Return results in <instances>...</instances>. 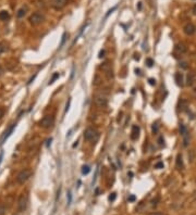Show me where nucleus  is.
I'll return each instance as SVG.
<instances>
[{"label": "nucleus", "mask_w": 196, "mask_h": 215, "mask_svg": "<svg viewBox=\"0 0 196 215\" xmlns=\"http://www.w3.org/2000/svg\"><path fill=\"white\" fill-rule=\"evenodd\" d=\"M15 125H16L15 123H13V124H11V126H10L9 128H8L7 130H5V134H3V137H2V139H1V143H3V142H5V140H7V138H8V137H9L10 135L12 134V132H13V129L15 128Z\"/></svg>", "instance_id": "11"}, {"label": "nucleus", "mask_w": 196, "mask_h": 215, "mask_svg": "<svg viewBox=\"0 0 196 215\" xmlns=\"http://www.w3.org/2000/svg\"><path fill=\"white\" fill-rule=\"evenodd\" d=\"M2 158H3V152H0V164H1V161H2Z\"/></svg>", "instance_id": "42"}, {"label": "nucleus", "mask_w": 196, "mask_h": 215, "mask_svg": "<svg viewBox=\"0 0 196 215\" xmlns=\"http://www.w3.org/2000/svg\"><path fill=\"white\" fill-rule=\"evenodd\" d=\"M183 32H184L186 35L191 36V35H193L196 32L195 25L192 24V23H187V24L184 25V27H183Z\"/></svg>", "instance_id": "7"}, {"label": "nucleus", "mask_w": 196, "mask_h": 215, "mask_svg": "<svg viewBox=\"0 0 196 215\" xmlns=\"http://www.w3.org/2000/svg\"><path fill=\"white\" fill-rule=\"evenodd\" d=\"M163 166H165V164H163V162H157L156 164H155V168H163Z\"/></svg>", "instance_id": "24"}, {"label": "nucleus", "mask_w": 196, "mask_h": 215, "mask_svg": "<svg viewBox=\"0 0 196 215\" xmlns=\"http://www.w3.org/2000/svg\"><path fill=\"white\" fill-rule=\"evenodd\" d=\"M149 215H163L161 213V212H152V213H150Z\"/></svg>", "instance_id": "38"}, {"label": "nucleus", "mask_w": 196, "mask_h": 215, "mask_svg": "<svg viewBox=\"0 0 196 215\" xmlns=\"http://www.w3.org/2000/svg\"><path fill=\"white\" fill-rule=\"evenodd\" d=\"M67 1H68V0H52V1H51V5L57 10L62 9L64 5H67Z\"/></svg>", "instance_id": "9"}, {"label": "nucleus", "mask_w": 196, "mask_h": 215, "mask_svg": "<svg viewBox=\"0 0 196 215\" xmlns=\"http://www.w3.org/2000/svg\"><path fill=\"white\" fill-rule=\"evenodd\" d=\"M158 201H159V197H157L156 199H152V206H156L158 204Z\"/></svg>", "instance_id": "29"}, {"label": "nucleus", "mask_w": 196, "mask_h": 215, "mask_svg": "<svg viewBox=\"0 0 196 215\" xmlns=\"http://www.w3.org/2000/svg\"><path fill=\"white\" fill-rule=\"evenodd\" d=\"M70 102H71V100H69V102L67 103V108H65V112L68 111V109H69V105H70Z\"/></svg>", "instance_id": "44"}, {"label": "nucleus", "mask_w": 196, "mask_h": 215, "mask_svg": "<svg viewBox=\"0 0 196 215\" xmlns=\"http://www.w3.org/2000/svg\"><path fill=\"white\" fill-rule=\"evenodd\" d=\"M14 215H19V214H14Z\"/></svg>", "instance_id": "46"}, {"label": "nucleus", "mask_w": 196, "mask_h": 215, "mask_svg": "<svg viewBox=\"0 0 196 215\" xmlns=\"http://www.w3.org/2000/svg\"><path fill=\"white\" fill-rule=\"evenodd\" d=\"M8 210V206L5 203H0V215H5Z\"/></svg>", "instance_id": "19"}, {"label": "nucleus", "mask_w": 196, "mask_h": 215, "mask_svg": "<svg viewBox=\"0 0 196 215\" xmlns=\"http://www.w3.org/2000/svg\"><path fill=\"white\" fill-rule=\"evenodd\" d=\"M54 117L52 115H45L40 121H39V126L43 128H50L54 125Z\"/></svg>", "instance_id": "4"}, {"label": "nucleus", "mask_w": 196, "mask_h": 215, "mask_svg": "<svg viewBox=\"0 0 196 215\" xmlns=\"http://www.w3.org/2000/svg\"><path fill=\"white\" fill-rule=\"evenodd\" d=\"M129 201H130V202H133V201H135V195H130V197H129Z\"/></svg>", "instance_id": "37"}, {"label": "nucleus", "mask_w": 196, "mask_h": 215, "mask_svg": "<svg viewBox=\"0 0 196 215\" xmlns=\"http://www.w3.org/2000/svg\"><path fill=\"white\" fill-rule=\"evenodd\" d=\"M100 68L103 70V72H106V74H107V77L110 79V78L113 77V74H112V70H111V65L109 63H103L101 66H100Z\"/></svg>", "instance_id": "8"}, {"label": "nucleus", "mask_w": 196, "mask_h": 215, "mask_svg": "<svg viewBox=\"0 0 196 215\" xmlns=\"http://www.w3.org/2000/svg\"><path fill=\"white\" fill-rule=\"evenodd\" d=\"M195 82H196V73L195 72H191V73L187 74V77H186V85H187V86H192V85H194Z\"/></svg>", "instance_id": "10"}, {"label": "nucleus", "mask_w": 196, "mask_h": 215, "mask_svg": "<svg viewBox=\"0 0 196 215\" xmlns=\"http://www.w3.org/2000/svg\"><path fill=\"white\" fill-rule=\"evenodd\" d=\"M26 11H27V8H26V7H22V8H20V9L18 10V12H16V16H18L19 19L23 18V16L26 14Z\"/></svg>", "instance_id": "16"}, {"label": "nucleus", "mask_w": 196, "mask_h": 215, "mask_svg": "<svg viewBox=\"0 0 196 215\" xmlns=\"http://www.w3.org/2000/svg\"><path fill=\"white\" fill-rule=\"evenodd\" d=\"M51 141H52V139H51V138H49L48 140H47V143H46V146H47V147H49V145L51 143Z\"/></svg>", "instance_id": "40"}, {"label": "nucleus", "mask_w": 196, "mask_h": 215, "mask_svg": "<svg viewBox=\"0 0 196 215\" xmlns=\"http://www.w3.org/2000/svg\"><path fill=\"white\" fill-rule=\"evenodd\" d=\"M45 20V16L43 14H40V13H38V12H35V13H33V14L29 16V23L32 25H39L40 23H43Z\"/></svg>", "instance_id": "5"}, {"label": "nucleus", "mask_w": 196, "mask_h": 215, "mask_svg": "<svg viewBox=\"0 0 196 215\" xmlns=\"http://www.w3.org/2000/svg\"><path fill=\"white\" fill-rule=\"evenodd\" d=\"M89 172H91V167L88 165H83V167H82V174L83 175H87Z\"/></svg>", "instance_id": "20"}, {"label": "nucleus", "mask_w": 196, "mask_h": 215, "mask_svg": "<svg viewBox=\"0 0 196 215\" xmlns=\"http://www.w3.org/2000/svg\"><path fill=\"white\" fill-rule=\"evenodd\" d=\"M94 102L97 107H100V108H105L107 107L108 104V100L106 99L105 97H101V96H98L94 99Z\"/></svg>", "instance_id": "6"}, {"label": "nucleus", "mask_w": 196, "mask_h": 215, "mask_svg": "<svg viewBox=\"0 0 196 215\" xmlns=\"http://www.w3.org/2000/svg\"><path fill=\"white\" fill-rule=\"evenodd\" d=\"M7 50V46L5 43H0V54H2Z\"/></svg>", "instance_id": "22"}, {"label": "nucleus", "mask_w": 196, "mask_h": 215, "mask_svg": "<svg viewBox=\"0 0 196 215\" xmlns=\"http://www.w3.org/2000/svg\"><path fill=\"white\" fill-rule=\"evenodd\" d=\"M174 78H176V82L179 86H183V75H182V73H176Z\"/></svg>", "instance_id": "15"}, {"label": "nucleus", "mask_w": 196, "mask_h": 215, "mask_svg": "<svg viewBox=\"0 0 196 215\" xmlns=\"http://www.w3.org/2000/svg\"><path fill=\"white\" fill-rule=\"evenodd\" d=\"M5 109H3V108H0V120L5 116Z\"/></svg>", "instance_id": "31"}, {"label": "nucleus", "mask_w": 196, "mask_h": 215, "mask_svg": "<svg viewBox=\"0 0 196 215\" xmlns=\"http://www.w3.org/2000/svg\"><path fill=\"white\" fill-rule=\"evenodd\" d=\"M36 76H37V73L35 74L34 76H32V77H31V79H29V83H27V84H29H29H32V83H33V80H34V79H35V77H36Z\"/></svg>", "instance_id": "36"}, {"label": "nucleus", "mask_w": 196, "mask_h": 215, "mask_svg": "<svg viewBox=\"0 0 196 215\" xmlns=\"http://www.w3.org/2000/svg\"><path fill=\"white\" fill-rule=\"evenodd\" d=\"M9 18H10V14L8 11H5V10L0 11V20H1V21H7V20H9Z\"/></svg>", "instance_id": "17"}, {"label": "nucleus", "mask_w": 196, "mask_h": 215, "mask_svg": "<svg viewBox=\"0 0 196 215\" xmlns=\"http://www.w3.org/2000/svg\"><path fill=\"white\" fill-rule=\"evenodd\" d=\"M27 203H29L27 195L22 193V195L19 197V200H18V211L21 212V213L24 212V211L27 209Z\"/></svg>", "instance_id": "2"}, {"label": "nucleus", "mask_w": 196, "mask_h": 215, "mask_svg": "<svg viewBox=\"0 0 196 215\" xmlns=\"http://www.w3.org/2000/svg\"><path fill=\"white\" fill-rule=\"evenodd\" d=\"M57 78H59V73H56V74H54V75H52V77H51V79L49 80V85H50V84L54 83V82L56 80V79H57Z\"/></svg>", "instance_id": "23"}, {"label": "nucleus", "mask_w": 196, "mask_h": 215, "mask_svg": "<svg viewBox=\"0 0 196 215\" xmlns=\"http://www.w3.org/2000/svg\"><path fill=\"white\" fill-rule=\"evenodd\" d=\"M71 201H72V195H71V192L69 191L68 192V204L71 203Z\"/></svg>", "instance_id": "33"}, {"label": "nucleus", "mask_w": 196, "mask_h": 215, "mask_svg": "<svg viewBox=\"0 0 196 215\" xmlns=\"http://www.w3.org/2000/svg\"><path fill=\"white\" fill-rule=\"evenodd\" d=\"M157 132H158V124H157V123H154V124H152V133H154V134H157Z\"/></svg>", "instance_id": "28"}, {"label": "nucleus", "mask_w": 196, "mask_h": 215, "mask_svg": "<svg viewBox=\"0 0 196 215\" xmlns=\"http://www.w3.org/2000/svg\"><path fill=\"white\" fill-rule=\"evenodd\" d=\"M148 83H149V85H152V86H155V85H156V79L149 78V79H148Z\"/></svg>", "instance_id": "32"}, {"label": "nucleus", "mask_w": 196, "mask_h": 215, "mask_svg": "<svg viewBox=\"0 0 196 215\" xmlns=\"http://www.w3.org/2000/svg\"><path fill=\"white\" fill-rule=\"evenodd\" d=\"M105 57V50H100V52H99V55H98V58L101 59Z\"/></svg>", "instance_id": "34"}, {"label": "nucleus", "mask_w": 196, "mask_h": 215, "mask_svg": "<svg viewBox=\"0 0 196 215\" xmlns=\"http://www.w3.org/2000/svg\"><path fill=\"white\" fill-rule=\"evenodd\" d=\"M138 9H140V10L142 9V2H140V3H138Z\"/></svg>", "instance_id": "45"}, {"label": "nucleus", "mask_w": 196, "mask_h": 215, "mask_svg": "<svg viewBox=\"0 0 196 215\" xmlns=\"http://www.w3.org/2000/svg\"><path fill=\"white\" fill-rule=\"evenodd\" d=\"M116 9H117V7H113L112 9H110V10H109V11H108V13H107V14H106V18H107V16H108V15H109V14H110V13H112V12H113V11H114V10H116Z\"/></svg>", "instance_id": "35"}, {"label": "nucleus", "mask_w": 196, "mask_h": 215, "mask_svg": "<svg viewBox=\"0 0 196 215\" xmlns=\"http://www.w3.org/2000/svg\"><path fill=\"white\" fill-rule=\"evenodd\" d=\"M31 176H32V171L29 170V168H24V170H22L18 174L16 181H18V184H20V185H23L24 183H26V181H29Z\"/></svg>", "instance_id": "1"}, {"label": "nucleus", "mask_w": 196, "mask_h": 215, "mask_svg": "<svg viewBox=\"0 0 196 215\" xmlns=\"http://www.w3.org/2000/svg\"><path fill=\"white\" fill-rule=\"evenodd\" d=\"M176 167H178L179 170H182V168H183V160H182L181 154H178V156H176Z\"/></svg>", "instance_id": "18"}, {"label": "nucleus", "mask_w": 196, "mask_h": 215, "mask_svg": "<svg viewBox=\"0 0 196 215\" xmlns=\"http://www.w3.org/2000/svg\"><path fill=\"white\" fill-rule=\"evenodd\" d=\"M158 143H159L160 146H163V145H165V139H163V137L162 136L159 137V139H158Z\"/></svg>", "instance_id": "30"}, {"label": "nucleus", "mask_w": 196, "mask_h": 215, "mask_svg": "<svg viewBox=\"0 0 196 215\" xmlns=\"http://www.w3.org/2000/svg\"><path fill=\"white\" fill-rule=\"evenodd\" d=\"M64 40H65V34H63V36H62V41H61V46H62V45H63Z\"/></svg>", "instance_id": "43"}, {"label": "nucleus", "mask_w": 196, "mask_h": 215, "mask_svg": "<svg viewBox=\"0 0 196 215\" xmlns=\"http://www.w3.org/2000/svg\"><path fill=\"white\" fill-rule=\"evenodd\" d=\"M99 84H100V78H99V76H98V75H96V76H95V78H94L93 85H99Z\"/></svg>", "instance_id": "26"}, {"label": "nucleus", "mask_w": 196, "mask_h": 215, "mask_svg": "<svg viewBox=\"0 0 196 215\" xmlns=\"http://www.w3.org/2000/svg\"><path fill=\"white\" fill-rule=\"evenodd\" d=\"M116 198H117V193H116V192H112V193H110L108 199H109V201H114Z\"/></svg>", "instance_id": "27"}, {"label": "nucleus", "mask_w": 196, "mask_h": 215, "mask_svg": "<svg viewBox=\"0 0 196 215\" xmlns=\"http://www.w3.org/2000/svg\"><path fill=\"white\" fill-rule=\"evenodd\" d=\"M174 51H176V53H178V54H183L187 51V47H186L184 44H178V45H176V47H174Z\"/></svg>", "instance_id": "12"}, {"label": "nucleus", "mask_w": 196, "mask_h": 215, "mask_svg": "<svg viewBox=\"0 0 196 215\" xmlns=\"http://www.w3.org/2000/svg\"><path fill=\"white\" fill-rule=\"evenodd\" d=\"M192 11H193V14L196 15V3L194 5V7H193V9H192Z\"/></svg>", "instance_id": "41"}, {"label": "nucleus", "mask_w": 196, "mask_h": 215, "mask_svg": "<svg viewBox=\"0 0 196 215\" xmlns=\"http://www.w3.org/2000/svg\"><path fill=\"white\" fill-rule=\"evenodd\" d=\"M145 62H146V64H147V66H148V68H152V65L155 64V62H154V60H152V59H150V58H147Z\"/></svg>", "instance_id": "21"}, {"label": "nucleus", "mask_w": 196, "mask_h": 215, "mask_svg": "<svg viewBox=\"0 0 196 215\" xmlns=\"http://www.w3.org/2000/svg\"><path fill=\"white\" fill-rule=\"evenodd\" d=\"M186 109H187V101L185 99H181L179 101V110L180 111H185Z\"/></svg>", "instance_id": "14"}, {"label": "nucleus", "mask_w": 196, "mask_h": 215, "mask_svg": "<svg viewBox=\"0 0 196 215\" xmlns=\"http://www.w3.org/2000/svg\"><path fill=\"white\" fill-rule=\"evenodd\" d=\"M140 136V127L137 125H134L132 127V133H131V139L132 140H136Z\"/></svg>", "instance_id": "13"}, {"label": "nucleus", "mask_w": 196, "mask_h": 215, "mask_svg": "<svg viewBox=\"0 0 196 215\" xmlns=\"http://www.w3.org/2000/svg\"><path fill=\"white\" fill-rule=\"evenodd\" d=\"M3 73H5V70H3V68L0 65V76H1V75H3Z\"/></svg>", "instance_id": "39"}, {"label": "nucleus", "mask_w": 196, "mask_h": 215, "mask_svg": "<svg viewBox=\"0 0 196 215\" xmlns=\"http://www.w3.org/2000/svg\"><path fill=\"white\" fill-rule=\"evenodd\" d=\"M180 133H181L182 136H183V135H184V134L186 133V127L184 126L183 124H181V125H180Z\"/></svg>", "instance_id": "25"}, {"label": "nucleus", "mask_w": 196, "mask_h": 215, "mask_svg": "<svg viewBox=\"0 0 196 215\" xmlns=\"http://www.w3.org/2000/svg\"><path fill=\"white\" fill-rule=\"evenodd\" d=\"M83 136H84V139H85V140H87V141H92V140H94V138H95V140H97L99 134H98V132L96 130V129H94V128H92V127H89V128H87V129L84 132Z\"/></svg>", "instance_id": "3"}]
</instances>
